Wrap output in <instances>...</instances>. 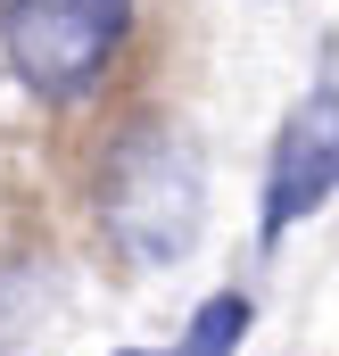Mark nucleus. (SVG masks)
<instances>
[{"label": "nucleus", "instance_id": "nucleus-1", "mask_svg": "<svg viewBox=\"0 0 339 356\" xmlns=\"http://www.w3.org/2000/svg\"><path fill=\"white\" fill-rule=\"evenodd\" d=\"M91 207H99L108 249L133 257L141 273L190 257V241L207 224V158H199V141L182 124H166V116L116 133L108 158H99V182H91Z\"/></svg>", "mask_w": 339, "mask_h": 356}, {"label": "nucleus", "instance_id": "nucleus-2", "mask_svg": "<svg viewBox=\"0 0 339 356\" xmlns=\"http://www.w3.org/2000/svg\"><path fill=\"white\" fill-rule=\"evenodd\" d=\"M133 0H0V58L42 108H75L116 75Z\"/></svg>", "mask_w": 339, "mask_h": 356}, {"label": "nucleus", "instance_id": "nucleus-3", "mask_svg": "<svg viewBox=\"0 0 339 356\" xmlns=\"http://www.w3.org/2000/svg\"><path fill=\"white\" fill-rule=\"evenodd\" d=\"M339 199V83H315L273 133V158H265V199H256V232L265 249L290 241L306 216H323Z\"/></svg>", "mask_w": 339, "mask_h": 356}, {"label": "nucleus", "instance_id": "nucleus-4", "mask_svg": "<svg viewBox=\"0 0 339 356\" xmlns=\"http://www.w3.org/2000/svg\"><path fill=\"white\" fill-rule=\"evenodd\" d=\"M249 323H256V307H249V298H240V290H215V298L190 315L182 348H190V356H224V348H240V340H249Z\"/></svg>", "mask_w": 339, "mask_h": 356}]
</instances>
